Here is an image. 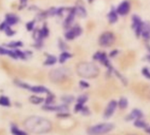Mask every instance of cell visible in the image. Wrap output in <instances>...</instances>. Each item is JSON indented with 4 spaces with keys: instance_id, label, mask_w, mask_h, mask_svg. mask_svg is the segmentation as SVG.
I'll use <instances>...</instances> for the list:
<instances>
[{
    "instance_id": "6da1fadb",
    "label": "cell",
    "mask_w": 150,
    "mask_h": 135,
    "mask_svg": "<svg viewBox=\"0 0 150 135\" xmlns=\"http://www.w3.org/2000/svg\"><path fill=\"white\" fill-rule=\"evenodd\" d=\"M25 128L33 134H45L51 130L50 121L40 117H31L25 121Z\"/></svg>"
},
{
    "instance_id": "7a4b0ae2",
    "label": "cell",
    "mask_w": 150,
    "mask_h": 135,
    "mask_svg": "<svg viewBox=\"0 0 150 135\" xmlns=\"http://www.w3.org/2000/svg\"><path fill=\"white\" fill-rule=\"evenodd\" d=\"M77 74L84 78L97 77L99 74L98 68L91 62H81L76 67Z\"/></svg>"
},
{
    "instance_id": "3957f363",
    "label": "cell",
    "mask_w": 150,
    "mask_h": 135,
    "mask_svg": "<svg viewBox=\"0 0 150 135\" xmlns=\"http://www.w3.org/2000/svg\"><path fill=\"white\" fill-rule=\"evenodd\" d=\"M113 125L110 123H103L93 126L88 129V134L90 135H104L110 133L113 129Z\"/></svg>"
},
{
    "instance_id": "277c9868",
    "label": "cell",
    "mask_w": 150,
    "mask_h": 135,
    "mask_svg": "<svg viewBox=\"0 0 150 135\" xmlns=\"http://www.w3.org/2000/svg\"><path fill=\"white\" fill-rule=\"evenodd\" d=\"M69 75V70L66 68H58L55 69L54 70H52L49 74V77L51 79V81L58 83V82H62L64 79L67 78Z\"/></svg>"
},
{
    "instance_id": "5b68a950",
    "label": "cell",
    "mask_w": 150,
    "mask_h": 135,
    "mask_svg": "<svg viewBox=\"0 0 150 135\" xmlns=\"http://www.w3.org/2000/svg\"><path fill=\"white\" fill-rule=\"evenodd\" d=\"M115 36L111 32H105L101 34L99 38V44L103 47H110L114 43Z\"/></svg>"
},
{
    "instance_id": "8992f818",
    "label": "cell",
    "mask_w": 150,
    "mask_h": 135,
    "mask_svg": "<svg viewBox=\"0 0 150 135\" xmlns=\"http://www.w3.org/2000/svg\"><path fill=\"white\" fill-rule=\"evenodd\" d=\"M117 106H118L117 102L115 100H112L108 104V105H107V107H106V109L105 111V114H104L105 119H109L110 117H112L113 115V113H114Z\"/></svg>"
},
{
    "instance_id": "52a82bcc",
    "label": "cell",
    "mask_w": 150,
    "mask_h": 135,
    "mask_svg": "<svg viewBox=\"0 0 150 135\" xmlns=\"http://www.w3.org/2000/svg\"><path fill=\"white\" fill-rule=\"evenodd\" d=\"M82 33V29L79 26H75L72 29L69 30L66 33H65V37L67 40H73L76 37H77L78 35H80Z\"/></svg>"
},
{
    "instance_id": "ba28073f",
    "label": "cell",
    "mask_w": 150,
    "mask_h": 135,
    "mask_svg": "<svg viewBox=\"0 0 150 135\" xmlns=\"http://www.w3.org/2000/svg\"><path fill=\"white\" fill-rule=\"evenodd\" d=\"M31 92L34 94H48L50 91L44 86L41 85H35V86H31L30 90Z\"/></svg>"
},
{
    "instance_id": "9c48e42d",
    "label": "cell",
    "mask_w": 150,
    "mask_h": 135,
    "mask_svg": "<svg viewBox=\"0 0 150 135\" xmlns=\"http://www.w3.org/2000/svg\"><path fill=\"white\" fill-rule=\"evenodd\" d=\"M129 11H130V4L127 1L123 2L118 7V12L120 15H126L129 12Z\"/></svg>"
},
{
    "instance_id": "30bf717a",
    "label": "cell",
    "mask_w": 150,
    "mask_h": 135,
    "mask_svg": "<svg viewBox=\"0 0 150 135\" xmlns=\"http://www.w3.org/2000/svg\"><path fill=\"white\" fill-rule=\"evenodd\" d=\"M143 117V113L138 110V109H134L132 111V112L127 116V120H137V119H141Z\"/></svg>"
},
{
    "instance_id": "8fae6325",
    "label": "cell",
    "mask_w": 150,
    "mask_h": 135,
    "mask_svg": "<svg viewBox=\"0 0 150 135\" xmlns=\"http://www.w3.org/2000/svg\"><path fill=\"white\" fill-rule=\"evenodd\" d=\"M5 22L8 25L11 26L12 25H16L18 22V18L14 14H7L5 17Z\"/></svg>"
},
{
    "instance_id": "7c38bea8",
    "label": "cell",
    "mask_w": 150,
    "mask_h": 135,
    "mask_svg": "<svg viewBox=\"0 0 150 135\" xmlns=\"http://www.w3.org/2000/svg\"><path fill=\"white\" fill-rule=\"evenodd\" d=\"M94 58L96 60H98L99 61H101L102 63H104L105 66H109V61H107V57L106 55L104 54V53H97L95 55H94Z\"/></svg>"
},
{
    "instance_id": "4fadbf2b",
    "label": "cell",
    "mask_w": 150,
    "mask_h": 135,
    "mask_svg": "<svg viewBox=\"0 0 150 135\" xmlns=\"http://www.w3.org/2000/svg\"><path fill=\"white\" fill-rule=\"evenodd\" d=\"M44 100H45V99H44L43 98L39 97V96H37V95H33V96H31V97L29 98V102H30L31 104L36 105L44 103Z\"/></svg>"
},
{
    "instance_id": "5bb4252c",
    "label": "cell",
    "mask_w": 150,
    "mask_h": 135,
    "mask_svg": "<svg viewBox=\"0 0 150 135\" xmlns=\"http://www.w3.org/2000/svg\"><path fill=\"white\" fill-rule=\"evenodd\" d=\"M11 133L12 135H28V134L21 129H19L16 125H11Z\"/></svg>"
},
{
    "instance_id": "9a60e30c",
    "label": "cell",
    "mask_w": 150,
    "mask_h": 135,
    "mask_svg": "<svg viewBox=\"0 0 150 135\" xmlns=\"http://www.w3.org/2000/svg\"><path fill=\"white\" fill-rule=\"evenodd\" d=\"M0 106H3V107H10L11 106V101L8 97L0 96Z\"/></svg>"
},
{
    "instance_id": "2e32d148",
    "label": "cell",
    "mask_w": 150,
    "mask_h": 135,
    "mask_svg": "<svg viewBox=\"0 0 150 135\" xmlns=\"http://www.w3.org/2000/svg\"><path fill=\"white\" fill-rule=\"evenodd\" d=\"M56 61H57V60H56V57H55V56L49 54V55H47L46 61H44V65H45V66H52V65L55 64Z\"/></svg>"
},
{
    "instance_id": "e0dca14e",
    "label": "cell",
    "mask_w": 150,
    "mask_h": 135,
    "mask_svg": "<svg viewBox=\"0 0 150 135\" xmlns=\"http://www.w3.org/2000/svg\"><path fill=\"white\" fill-rule=\"evenodd\" d=\"M54 96L49 92L48 94H47V98H45L44 100V105H54Z\"/></svg>"
},
{
    "instance_id": "ac0fdd59",
    "label": "cell",
    "mask_w": 150,
    "mask_h": 135,
    "mask_svg": "<svg viewBox=\"0 0 150 135\" xmlns=\"http://www.w3.org/2000/svg\"><path fill=\"white\" fill-rule=\"evenodd\" d=\"M74 17H75V11H72L69 14V16L67 17V18H66V20H65L64 25H65L66 27H68V26H69V25H71V23H72L73 20H74Z\"/></svg>"
},
{
    "instance_id": "d6986e66",
    "label": "cell",
    "mask_w": 150,
    "mask_h": 135,
    "mask_svg": "<svg viewBox=\"0 0 150 135\" xmlns=\"http://www.w3.org/2000/svg\"><path fill=\"white\" fill-rule=\"evenodd\" d=\"M70 57H71V54H70L69 53L64 51V52H62V53L61 54V55H60V57H59V61H60V63H64V62H65L68 59H69Z\"/></svg>"
},
{
    "instance_id": "ffe728a7",
    "label": "cell",
    "mask_w": 150,
    "mask_h": 135,
    "mask_svg": "<svg viewBox=\"0 0 150 135\" xmlns=\"http://www.w3.org/2000/svg\"><path fill=\"white\" fill-rule=\"evenodd\" d=\"M8 47L12 48V49H17L18 47H21L23 46V43L21 41H11L6 45Z\"/></svg>"
},
{
    "instance_id": "44dd1931",
    "label": "cell",
    "mask_w": 150,
    "mask_h": 135,
    "mask_svg": "<svg viewBox=\"0 0 150 135\" xmlns=\"http://www.w3.org/2000/svg\"><path fill=\"white\" fill-rule=\"evenodd\" d=\"M118 105H119L120 108L122 109V110L126 109V108L127 107V105H128V101H127V99L126 98H121L120 99V101H119Z\"/></svg>"
},
{
    "instance_id": "7402d4cb",
    "label": "cell",
    "mask_w": 150,
    "mask_h": 135,
    "mask_svg": "<svg viewBox=\"0 0 150 135\" xmlns=\"http://www.w3.org/2000/svg\"><path fill=\"white\" fill-rule=\"evenodd\" d=\"M15 84L22 89H25V90H30L31 88V85H29L28 83H24V82H21V81H15Z\"/></svg>"
},
{
    "instance_id": "603a6c76",
    "label": "cell",
    "mask_w": 150,
    "mask_h": 135,
    "mask_svg": "<svg viewBox=\"0 0 150 135\" xmlns=\"http://www.w3.org/2000/svg\"><path fill=\"white\" fill-rule=\"evenodd\" d=\"M134 126H135L136 127H139V128H145V129L148 127V125H147L143 120H142V119H137V120H135Z\"/></svg>"
},
{
    "instance_id": "cb8c5ba5",
    "label": "cell",
    "mask_w": 150,
    "mask_h": 135,
    "mask_svg": "<svg viewBox=\"0 0 150 135\" xmlns=\"http://www.w3.org/2000/svg\"><path fill=\"white\" fill-rule=\"evenodd\" d=\"M108 18H109V21L112 24L114 23L115 21H117L118 19V17H117V14L114 11H112L109 14H108Z\"/></svg>"
},
{
    "instance_id": "d4e9b609",
    "label": "cell",
    "mask_w": 150,
    "mask_h": 135,
    "mask_svg": "<svg viewBox=\"0 0 150 135\" xmlns=\"http://www.w3.org/2000/svg\"><path fill=\"white\" fill-rule=\"evenodd\" d=\"M62 101L63 102V104L65 105H69L70 103H72L74 101V97L72 96H64L62 98Z\"/></svg>"
},
{
    "instance_id": "484cf974",
    "label": "cell",
    "mask_w": 150,
    "mask_h": 135,
    "mask_svg": "<svg viewBox=\"0 0 150 135\" xmlns=\"http://www.w3.org/2000/svg\"><path fill=\"white\" fill-rule=\"evenodd\" d=\"M87 100H88V97H87V96H85V95H82V96H80V97L77 98V103L84 104Z\"/></svg>"
},
{
    "instance_id": "4316f807",
    "label": "cell",
    "mask_w": 150,
    "mask_h": 135,
    "mask_svg": "<svg viewBox=\"0 0 150 135\" xmlns=\"http://www.w3.org/2000/svg\"><path fill=\"white\" fill-rule=\"evenodd\" d=\"M4 32H5L6 35H8V36H12L13 34H15V32H14L13 30H11V28L10 27V25H8V26L5 28Z\"/></svg>"
},
{
    "instance_id": "83f0119b",
    "label": "cell",
    "mask_w": 150,
    "mask_h": 135,
    "mask_svg": "<svg viewBox=\"0 0 150 135\" xmlns=\"http://www.w3.org/2000/svg\"><path fill=\"white\" fill-rule=\"evenodd\" d=\"M83 108V104H80V103H77L75 106V112H79L82 111V109Z\"/></svg>"
},
{
    "instance_id": "f1b7e54d",
    "label": "cell",
    "mask_w": 150,
    "mask_h": 135,
    "mask_svg": "<svg viewBox=\"0 0 150 135\" xmlns=\"http://www.w3.org/2000/svg\"><path fill=\"white\" fill-rule=\"evenodd\" d=\"M26 29L28 31H33V27H34V21H31V22H28L26 24Z\"/></svg>"
},
{
    "instance_id": "f546056e",
    "label": "cell",
    "mask_w": 150,
    "mask_h": 135,
    "mask_svg": "<svg viewBox=\"0 0 150 135\" xmlns=\"http://www.w3.org/2000/svg\"><path fill=\"white\" fill-rule=\"evenodd\" d=\"M142 74H143L144 76H146L147 78L150 79V71L147 69V68H144V69H142Z\"/></svg>"
},
{
    "instance_id": "4dcf8cb0",
    "label": "cell",
    "mask_w": 150,
    "mask_h": 135,
    "mask_svg": "<svg viewBox=\"0 0 150 135\" xmlns=\"http://www.w3.org/2000/svg\"><path fill=\"white\" fill-rule=\"evenodd\" d=\"M57 117L58 118H68V117H69V114L68 112H59L57 114Z\"/></svg>"
},
{
    "instance_id": "1f68e13d",
    "label": "cell",
    "mask_w": 150,
    "mask_h": 135,
    "mask_svg": "<svg viewBox=\"0 0 150 135\" xmlns=\"http://www.w3.org/2000/svg\"><path fill=\"white\" fill-rule=\"evenodd\" d=\"M59 47H60V48H61L62 51H65V49L67 48V46H66V45H65V43H64L63 41H62V40H60Z\"/></svg>"
},
{
    "instance_id": "d6a6232c",
    "label": "cell",
    "mask_w": 150,
    "mask_h": 135,
    "mask_svg": "<svg viewBox=\"0 0 150 135\" xmlns=\"http://www.w3.org/2000/svg\"><path fill=\"white\" fill-rule=\"evenodd\" d=\"M81 112H82V113H83V115H88V114H90L89 109H88V108H86V107H83V108L82 109Z\"/></svg>"
},
{
    "instance_id": "836d02e7",
    "label": "cell",
    "mask_w": 150,
    "mask_h": 135,
    "mask_svg": "<svg viewBox=\"0 0 150 135\" xmlns=\"http://www.w3.org/2000/svg\"><path fill=\"white\" fill-rule=\"evenodd\" d=\"M79 83H80V86H81V87H83V88H88V87H89V83H86V82L81 81Z\"/></svg>"
},
{
    "instance_id": "e575fe53",
    "label": "cell",
    "mask_w": 150,
    "mask_h": 135,
    "mask_svg": "<svg viewBox=\"0 0 150 135\" xmlns=\"http://www.w3.org/2000/svg\"><path fill=\"white\" fill-rule=\"evenodd\" d=\"M146 132H147L148 134H150V127H148L146 128Z\"/></svg>"
},
{
    "instance_id": "d590c367",
    "label": "cell",
    "mask_w": 150,
    "mask_h": 135,
    "mask_svg": "<svg viewBox=\"0 0 150 135\" xmlns=\"http://www.w3.org/2000/svg\"><path fill=\"white\" fill-rule=\"evenodd\" d=\"M26 1H27V0H20V3H21L22 4H25L26 3Z\"/></svg>"
},
{
    "instance_id": "8d00e7d4",
    "label": "cell",
    "mask_w": 150,
    "mask_h": 135,
    "mask_svg": "<svg viewBox=\"0 0 150 135\" xmlns=\"http://www.w3.org/2000/svg\"><path fill=\"white\" fill-rule=\"evenodd\" d=\"M127 135H134V134H127Z\"/></svg>"
}]
</instances>
